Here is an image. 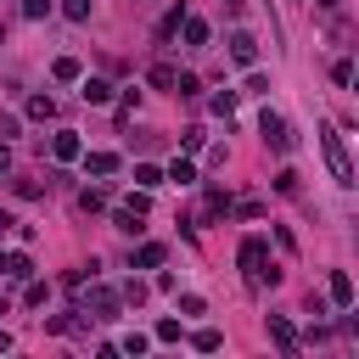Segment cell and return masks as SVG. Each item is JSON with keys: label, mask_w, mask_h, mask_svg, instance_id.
<instances>
[{"label": "cell", "mask_w": 359, "mask_h": 359, "mask_svg": "<svg viewBox=\"0 0 359 359\" xmlns=\"http://www.w3.org/2000/svg\"><path fill=\"white\" fill-rule=\"evenodd\" d=\"M118 309H123V297H118L112 286H90V303H84L79 314H90V320H118Z\"/></svg>", "instance_id": "277c9868"}, {"label": "cell", "mask_w": 359, "mask_h": 359, "mask_svg": "<svg viewBox=\"0 0 359 359\" xmlns=\"http://www.w3.org/2000/svg\"><path fill=\"white\" fill-rule=\"evenodd\" d=\"M275 191H280V196H297V168H280V174H275Z\"/></svg>", "instance_id": "f546056e"}, {"label": "cell", "mask_w": 359, "mask_h": 359, "mask_svg": "<svg viewBox=\"0 0 359 359\" xmlns=\"http://www.w3.org/2000/svg\"><path fill=\"white\" fill-rule=\"evenodd\" d=\"M123 208H129V213H140V219H146V213H151V191H140V185H135V191H129V196H123Z\"/></svg>", "instance_id": "cb8c5ba5"}, {"label": "cell", "mask_w": 359, "mask_h": 359, "mask_svg": "<svg viewBox=\"0 0 359 359\" xmlns=\"http://www.w3.org/2000/svg\"><path fill=\"white\" fill-rule=\"evenodd\" d=\"M0 314H11V303H6V297H0Z\"/></svg>", "instance_id": "f6af8a7d"}, {"label": "cell", "mask_w": 359, "mask_h": 359, "mask_svg": "<svg viewBox=\"0 0 359 359\" xmlns=\"http://www.w3.org/2000/svg\"><path fill=\"white\" fill-rule=\"evenodd\" d=\"M79 163H84V174H95V180H112V174L123 168L118 151H79Z\"/></svg>", "instance_id": "5b68a950"}, {"label": "cell", "mask_w": 359, "mask_h": 359, "mask_svg": "<svg viewBox=\"0 0 359 359\" xmlns=\"http://www.w3.org/2000/svg\"><path fill=\"white\" fill-rule=\"evenodd\" d=\"M45 297H50V286H45V280H28V292H22V303H28V309H39Z\"/></svg>", "instance_id": "4dcf8cb0"}, {"label": "cell", "mask_w": 359, "mask_h": 359, "mask_svg": "<svg viewBox=\"0 0 359 359\" xmlns=\"http://www.w3.org/2000/svg\"><path fill=\"white\" fill-rule=\"evenodd\" d=\"M174 79H180L174 62H151V67H146V84H151V90H174Z\"/></svg>", "instance_id": "5bb4252c"}, {"label": "cell", "mask_w": 359, "mask_h": 359, "mask_svg": "<svg viewBox=\"0 0 359 359\" xmlns=\"http://www.w3.org/2000/svg\"><path fill=\"white\" fill-rule=\"evenodd\" d=\"M208 107H213V112H219V118H230V112H236V90H219V95H213V101H208Z\"/></svg>", "instance_id": "f1b7e54d"}, {"label": "cell", "mask_w": 359, "mask_h": 359, "mask_svg": "<svg viewBox=\"0 0 359 359\" xmlns=\"http://www.w3.org/2000/svg\"><path fill=\"white\" fill-rule=\"evenodd\" d=\"M163 180H174V185H196V168H191L185 157H174V163L163 168Z\"/></svg>", "instance_id": "d6986e66"}, {"label": "cell", "mask_w": 359, "mask_h": 359, "mask_svg": "<svg viewBox=\"0 0 359 359\" xmlns=\"http://www.w3.org/2000/svg\"><path fill=\"white\" fill-rule=\"evenodd\" d=\"M118 297H123V303H135V309H140V303H146V286H140V280H129V286H123V292H118Z\"/></svg>", "instance_id": "8d00e7d4"}, {"label": "cell", "mask_w": 359, "mask_h": 359, "mask_svg": "<svg viewBox=\"0 0 359 359\" xmlns=\"http://www.w3.org/2000/svg\"><path fill=\"white\" fill-rule=\"evenodd\" d=\"M28 118H34V123H50V118H56V101H50V95H28Z\"/></svg>", "instance_id": "ac0fdd59"}, {"label": "cell", "mask_w": 359, "mask_h": 359, "mask_svg": "<svg viewBox=\"0 0 359 359\" xmlns=\"http://www.w3.org/2000/svg\"><path fill=\"white\" fill-rule=\"evenodd\" d=\"M320 151H325V168H331V180H337L342 191H353V163H348V146H342V135H337L331 123H320Z\"/></svg>", "instance_id": "7a4b0ae2"}, {"label": "cell", "mask_w": 359, "mask_h": 359, "mask_svg": "<svg viewBox=\"0 0 359 359\" xmlns=\"http://www.w3.org/2000/svg\"><path fill=\"white\" fill-rule=\"evenodd\" d=\"M135 185H140V191H157V185H163V168H157V163H135Z\"/></svg>", "instance_id": "ffe728a7"}, {"label": "cell", "mask_w": 359, "mask_h": 359, "mask_svg": "<svg viewBox=\"0 0 359 359\" xmlns=\"http://www.w3.org/2000/svg\"><path fill=\"white\" fill-rule=\"evenodd\" d=\"M230 191H219V185H208V196H202V219H230Z\"/></svg>", "instance_id": "7c38bea8"}, {"label": "cell", "mask_w": 359, "mask_h": 359, "mask_svg": "<svg viewBox=\"0 0 359 359\" xmlns=\"http://www.w3.org/2000/svg\"><path fill=\"white\" fill-rule=\"evenodd\" d=\"M79 95H84L90 107H107V101H112V84L95 79V73H79Z\"/></svg>", "instance_id": "30bf717a"}, {"label": "cell", "mask_w": 359, "mask_h": 359, "mask_svg": "<svg viewBox=\"0 0 359 359\" xmlns=\"http://www.w3.org/2000/svg\"><path fill=\"white\" fill-rule=\"evenodd\" d=\"M230 62H241V67H252V62H258V39H252L247 28H236V34H230Z\"/></svg>", "instance_id": "9c48e42d"}, {"label": "cell", "mask_w": 359, "mask_h": 359, "mask_svg": "<svg viewBox=\"0 0 359 359\" xmlns=\"http://www.w3.org/2000/svg\"><path fill=\"white\" fill-rule=\"evenodd\" d=\"M22 17H28V22H39V17H50V0H22Z\"/></svg>", "instance_id": "d6a6232c"}, {"label": "cell", "mask_w": 359, "mask_h": 359, "mask_svg": "<svg viewBox=\"0 0 359 359\" xmlns=\"http://www.w3.org/2000/svg\"><path fill=\"white\" fill-rule=\"evenodd\" d=\"M230 213H236V219H258L264 202H258V196H241V202H230Z\"/></svg>", "instance_id": "484cf974"}, {"label": "cell", "mask_w": 359, "mask_h": 359, "mask_svg": "<svg viewBox=\"0 0 359 359\" xmlns=\"http://www.w3.org/2000/svg\"><path fill=\"white\" fill-rule=\"evenodd\" d=\"M180 22H185V6H168V11H163V22H157V39L168 45V39L180 34Z\"/></svg>", "instance_id": "e0dca14e"}, {"label": "cell", "mask_w": 359, "mask_h": 359, "mask_svg": "<svg viewBox=\"0 0 359 359\" xmlns=\"http://www.w3.org/2000/svg\"><path fill=\"white\" fill-rule=\"evenodd\" d=\"M112 230H123V236H140V213H129V208H112Z\"/></svg>", "instance_id": "7402d4cb"}, {"label": "cell", "mask_w": 359, "mask_h": 359, "mask_svg": "<svg viewBox=\"0 0 359 359\" xmlns=\"http://www.w3.org/2000/svg\"><path fill=\"white\" fill-rule=\"evenodd\" d=\"M314 6H320V11H331V17L342 11V0H314Z\"/></svg>", "instance_id": "b9f144b4"}, {"label": "cell", "mask_w": 359, "mask_h": 359, "mask_svg": "<svg viewBox=\"0 0 359 359\" xmlns=\"http://www.w3.org/2000/svg\"><path fill=\"white\" fill-rule=\"evenodd\" d=\"M135 107H140V90H123V95H118V118H129Z\"/></svg>", "instance_id": "e575fe53"}, {"label": "cell", "mask_w": 359, "mask_h": 359, "mask_svg": "<svg viewBox=\"0 0 359 359\" xmlns=\"http://www.w3.org/2000/svg\"><path fill=\"white\" fill-rule=\"evenodd\" d=\"M62 17L67 22H90V0H62Z\"/></svg>", "instance_id": "83f0119b"}, {"label": "cell", "mask_w": 359, "mask_h": 359, "mask_svg": "<svg viewBox=\"0 0 359 359\" xmlns=\"http://www.w3.org/2000/svg\"><path fill=\"white\" fill-rule=\"evenodd\" d=\"M11 224H17V219H11V213H6V208H0V236H6V230H11Z\"/></svg>", "instance_id": "7bdbcfd3"}, {"label": "cell", "mask_w": 359, "mask_h": 359, "mask_svg": "<svg viewBox=\"0 0 359 359\" xmlns=\"http://www.w3.org/2000/svg\"><path fill=\"white\" fill-rule=\"evenodd\" d=\"M163 258H168V247H163V241H140V252H135V269H163Z\"/></svg>", "instance_id": "9a60e30c"}, {"label": "cell", "mask_w": 359, "mask_h": 359, "mask_svg": "<svg viewBox=\"0 0 359 359\" xmlns=\"http://www.w3.org/2000/svg\"><path fill=\"white\" fill-rule=\"evenodd\" d=\"M269 342H275L280 353H297V348H303V337H297V325H292L286 314H269Z\"/></svg>", "instance_id": "8992f818"}, {"label": "cell", "mask_w": 359, "mask_h": 359, "mask_svg": "<svg viewBox=\"0 0 359 359\" xmlns=\"http://www.w3.org/2000/svg\"><path fill=\"white\" fill-rule=\"evenodd\" d=\"M11 191H17V196H22V202H34V196H39V191H45V185H39V180H17V185H11Z\"/></svg>", "instance_id": "d590c367"}, {"label": "cell", "mask_w": 359, "mask_h": 359, "mask_svg": "<svg viewBox=\"0 0 359 359\" xmlns=\"http://www.w3.org/2000/svg\"><path fill=\"white\" fill-rule=\"evenodd\" d=\"M180 34H185V45H191V50H202V45L213 39V28H208L202 17H191V11H185V22H180Z\"/></svg>", "instance_id": "4fadbf2b"}, {"label": "cell", "mask_w": 359, "mask_h": 359, "mask_svg": "<svg viewBox=\"0 0 359 359\" xmlns=\"http://www.w3.org/2000/svg\"><path fill=\"white\" fill-rule=\"evenodd\" d=\"M202 140H208V135H202V123H191V129H180V146H185V151H196Z\"/></svg>", "instance_id": "1f68e13d"}, {"label": "cell", "mask_w": 359, "mask_h": 359, "mask_svg": "<svg viewBox=\"0 0 359 359\" xmlns=\"http://www.w3.org/2000/svg\"><path fill=\"white\" fill-rule=\"evenodd\" d=\"M79 208H84V213H101V208H107V191H101V185H84V191H79Z\"/></svg>", "instance_id": "44dd1931"}, {"label": "cell", "mask_w": 359, "mask_h": 359, "mask_svg": "<svg viewBox=\"0 0 359 359\" xmlns=\"http://www.w3.org/2000/svg\"><path fill=\"white\" fill-rule=\"evenodd\" d=\"M247 95H269V79L264 73H247Z\"/></svg>", "instance_id": "74e56055"}, {"label": "cell", "mask_w": 359, "mask_h": 359, "mask_svg": "<svg viewBox=\"0 0 359 359\" xmlns=\"http://www.w3.org/2000/svg\"><path fill=\"white\" fill-rule=\"evenodd\" d=\"M0 275H6V280H28V275H34V258H28V252H6V247H0Z\"/></svg>", "instance_id": "8fae6325"}, {"label": "cell", "mask_w": 359, "mask_h": 359, "mask_svg": "<svg viewBox=\"0 0 359 359\" xmlns=\"http://www.w3.org/2000/svg\"><path fill=\"white\" fill-rule=\"evenodd\" d=\"M180 337H185L180 320H157V331H151V342H180Z\"/></svg>", "instance_id": "d4e9b609"}, {"label": "cell", "mask_w": 359, "mask_h": 359, "mask_svg": "<svg viewBox=\"0 0 359 359\" xmlns=\"http://www.w3.org/2000/svg\"><path fill=\"white\" fill-rule=\"evenodd\" d=\"M62 286L67 292H84V269H62Z\"/></svg>", "instance_id": "f35d334b"}, {"label": "cell", "mask_w": 359, "mask_h": 359, "mask_svg": "<svg viewBox=\"0 0 359 359\" xmlns=\"http://www.w3.org/2000/svg\"><path fill=\"white\" fill-rule=\"evenodd\" d=\"M258 135H264L275 151H292V146H297V135H292V123H286L280 112H264V118H258Z\"/></svg>", "instance_id": "3957f363"}, {"label": "cell", "mask_w": 359, "mask_h": 359, "mask_svg": "<svg viewBox=\"0 0 359 359\" xmlns=\"http://www.w3.org/2000/svg\"><path fill=\"white\" fill-rule=\"evenodd\" d=\"M118 348H123V353H135V359H140V353H146V348H151V337H146V331H123V337H118Z\"/></svg>", "instance_id": "603a6c76"}, {"label": "cell", "mask_w": 359, "mask_h": 359, "mask_svg": "<svg viewBox=\"0 0 359 359\" xmlns=\"http://www.w3.org/2000/svg\"><path fill=\"white\" fill-rule=\"evenodd\" d=\"M325 297H331V309H353V275H348V269H331Z\"/></svg>", "instance_id": "ba28073f"}, {"label": "cell", "mask_w": 359, "mask_h": 359, "mask_svg": "<svg viewBox=\"0 0 359 359\" xmlns=\"http://www.w3.org/2000/svg\"><path fill=\"white\" fill-rule=\"evenodd\" d=\"M202 309H208V303H202L196 292H185V297H180V314H202Z\"/></svg>", "instance_id": "ab89813d"}, {"label": "cell", "mask_w": 359, "mask_h": 359, "mask_svg": "<svg viewBox=\"0 0 359 359\" xmlns=\"http://www.w3.org/2000/svg\"><path fill=\"white\" fill-rule=\"evenodd\" d=\"M236 264H241V275H247V286H252V292H264V286H275V280H280V269H275V258H269V241H264V236H247V241H241V252H236Z\"/></svg>", "instance_id": "6da1fadb"}, {"label": "cell", "mask_w": 359, "mask_h": 359, "mask_svg": "<svg viewBox=\"0 0 359 359\" xmlns=\"http://www.w3.org/2000/svg\"><path fill=\"white\" fill-rule=\"evenodd\" d=\"M79 151H84L79 129H56V135H50V157H56V163H79Z\"/></svg>", "instance_id": "52a82bcc"}, {"label": "cell", "mask_w": 359, "mask_h": 359, "mask_svg": "<svg viewBox=\"0 0 359 359\" xmlns=\"http://www.w3.org/2000/svg\"><path fill=\"white\" fill-rule=\"evenodd\" d=\"M79 73H84L79 56H56V62H50V79H56V84H79Z\"/></svg>", "instance_id": "2e32d148"}, {"label": "cell", "mask_w": 359, "mask_h": 359, "mask_svg": "<svg viewBox=\"0 0 359 359\" xmlns=\"http://www.w3.org/2000/svg\"><path fill=\"white\" fill-rule=\"evenodd\" d=\"M6 174H11V146L0 140V180H6Z\"/></svg>", "instance_id": "60d3db41"}, {"label": "cell", "mask_w": 359, "mask_h": 359, "mask_svg": "<svg viewBox=\"0 0 359 359\" xmlns=\"http://www.w3.org/2000/svg\"><path fill=\"white\" fill-rule=\"evenodd\" d=\"M219 342H224L219 331H196V337H191V348H196V353H219Z\"/></svg>", "instance_id": "4316f807"}, {"label": "cell", "mask_w": 359, "mask_h": 359, "mask_svg": "<svg viewBox=\"0 0 359 359\" xmlns=\"http://www.w3.org/2000/svg\"><path fill=\"white\" fill-rule=\"evenodd\" d=\"M331 79H337V84H353V62H348V56H342V62H331Z\"/></svg>", "instance_id": "836d02e7"}, {"label": "cell", "mask_w": 359, "mask_h": 359, "mask_svg": "<svg viewBox=\"0 0 359 359\" xmlns=\"http://www.w3.org/2000/svg\"><path fill=\"white\" fill-rule=\"evenodd\" d=\"M6 348H11V331H6V325H0V353H6Z\"/></svg>", "instance_id": "ee69618b"}]
</instances>
